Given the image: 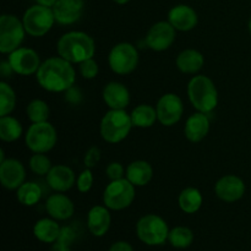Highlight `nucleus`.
<instances>
[{"mask_svg":"<svg viewBox=\"0 0 251 251\" xmlns=\"http://www.w3.org/2000/svg\"><path fill=\"white\" fill-rule=\"evenodd\" d=\"M56 1H58V0H36L37 4L43 5V6H47V7H53Z\"/></svg>","mask_w":251,"mask_h":251,"instance_id":"obj_42","label":"nucleus"},{"mask_svg":"<svg viewBox=\"0 0 251 251\" xmlns=\"http://www.w3.org/2000/svg\"><path fill=\"white\" fill-rule=\"evenodd\" d=\"M134 126L131 115L125 109H110L100 122V131L103 140L109 144H118L126 139Z\"/></svg>","mask_w":251,"mask_h":251,"instance_id":"obj_4","label":"nucleus"},{"mask_svg":"<svg viewBox=\"0 0 251 251\" xmlns=\"http://www.w3.org/2000/svg\"><path fill=\"white\" fill-rule=\"evenodd\" d=\"M107 176L112 180H118V179L124 178V167L119 162H112L108 164L107 169H105Z\"/></svg>","mask_w":251,"mask_h":251,"instance_id":"obj_38","label":"nucleus"},{"mask_svg":"<svg viewBox=\"0 0 251 251\" xmlns=\"http://www.w3.org/2000/svg\"><path fill=\"white\" fill-rule=\"evenodd\" d=\"M55 22L60 25H73L81 19L85 9L83 0H58L53 7Z\"/></svg>","mask_w":251,"mask_h":251,"instance_id":"obj_16","label":"nucleus"},{"mask_svg":"<svg viewBox=\"0 0 251 251\" xmlns=\"http://www.w3.org/2000/svg\"><path fill=\"white\" fill-rule=\"evenodd\" d=\"M47 183L53 190L58 193H65L76 184V176L73 169L68 166L58 164L51 167L47 174Z\"/></svg>","mask_w":251,"mask_h":251,"instance_id":"obj_18","label":"nucleus"},{"mask_svg":"<svg viewBox=\"0 0 251 251\" xmlns=\"http://www.w3.org/2000/svg\"><path fill=\"white\" fill-rule=\"evenodd\" d=\"M210 131V119L206 113L198 112L190 115L185 123L184 134L191 142H200Z\"/></svg>","mask_w":251,"mask_h":251,"instance_id":"obj_22","label":"nucleus"},{"mask_svg":"<svg viewBox=\"0 0 251 251\" xmlns=\"http://www.w3.org/2000/svg\"><path fill=\"white\" fill-rule=\"evenodd\" d=\"M26 171L24 164L15 158H7L0 163V181L7 190L19 189L25 183Z\"/></svg>","mask_w":251,"mask_h":251,"instance_id":"obj_14","label":"nucleus"},{"mask_svg":"<svg viewBox=\"0 0 251 251\" xmlns=\"http://www.w3.org/2000/svg\"><path fill=\"white\" fill-rule=\"evenodd\" d=\"M108 63L115 74L127 75L139 65V51L131 43H118L110 50Z\"/></svg>","mask_w":251,"mask_h":251,"instance_id":"obj_10","label":"nucleus"},{"mask_svg":"<svg viewBox=\"0 0 251 251\" xmlns=\"http://www.w3.org/2000/svg\"><path fill=\"white\" fill-rule=\"evenodd\" d=\"M249 29H250V33H251V19H250V22H249Z\"/></svg>","mask_w":251,"mask_h":251,"instance_id":"obj_44","label":"nucleus"},{"mask_svg":"<svg viewBox=\"0 0 251 251\" xmlns=\"http://www.w3.org/2000/svg\"><path fill=\"white\" fill-rule=\"evenodd\" d=\"M75 232L70 227H63L58 240L53 243L50 251H71L70 247L75 240Z\"/></svg>","mask_w":251,"mask_h":251,"instance_id":"obj_34","label":"nucleus"},{"mask_svg":"<svg viewBox=\"0 0 251 251\" xmlns=\"http://www.w3.org/2000/svg\"><path fill=\"white\" fill-rule=\"evenodd\" d=\"M58 141L56 130L50 123H32L27 130L25 142L34 153H47L54 149Z\"/></svg>","mask_w":251,"mask_h":251,"instance_id":"obj_7","label":"nucleus"},{"mask_svg":"<svg viewBox=\"0 0 251 251\" xmlns=\"http://www.w3.org/2000/svg\"><path fill=\"white\" fill-rule=\"evenodd\" d=\"M16 198L20 203L24 206H34L39 202L42 198L41 186L33 181H27L24 183L17 189Z\"/></svg>","mask_w":251,"mask_h":251,"instance_id":"obj_29","label":"nucleus"},{"mask_svg":"<svg viewBox=\"0 0 251 251\" xmlns=\"http://www.w3.org/2000/svg\"><path fill=\"white\" fill-rule=\"evenodd\" d=\"M100 150L98 147L92 146L88 149V151L86 152L85 158H83V163H85L86 168H93L96 164L100 162Z\"/></svg>","mask_w":251,"mask_h":251,"instance_id":"obj_37","label":"nucleus"},{"mask_svg":"<svg viewBox=\"0 0 251 251\" xmlns=\"http://www.w3.org/2000/svg\"><path fill=\"white\" fill-rule=\"evenodd\" d=\"M110 222H112V217H110L109 208L107 206H93L88 212V230L95 237L100 238L107 234L110 228Z\"/></svg>","mask_w":251,"mask_h":251,"instance_id":"obj_21","label":"nucleus"},{"mask_svg":"<svg viewBox=\"0 0 251 251\" xmlns=\"http://www.w3.org/2000/svg\"><path fill=\"white\" fill-rule=\"evenodd\" d=\"M168 242L176 249H186L194 242V233L188 227H176L169 230Z\"/></svg>","mask_w":251,"mask_h":251,"instance_id":"obj_30","label":"nucleus"},{"mask_svg":"<svg viewBox=\"0 0 251 251\" xmlns=\"http://www.w3.org/2000/svg\"><path fill=\"white\" fill-rule=\"evenodd\" d=\"M46 210L51 218L56 221H66L74 215L75 206L71 199L64 194H53L47 199Z\"/></svg>","mask_w":251,"mask_h":251,"instance_id":"obj_19","label":"nucleus"},{"mask_svg":"<svg viewBox=\"0 0 251 251\" xmlns=\"http://www.w3.org/2000/svg\"><path fill=\"white\" fill-rule=\"evenodd\" d=\"M135 199V185L126 178L112 180L103 193V202L109 210L122 211L129 207Z\"/></svg>","mask_w":251,"mask_h":251,"instance_id":"obj_8","label":"nucleus"},{"mask_svg":"<svg viewBox=\"0 0 251 251\" xmlns=\"http://www.w3.org/2000/svg\"><path fill=\"white\" fill-rule=\"evenodd\" d=\"M156 109L158 122L164 126H173L181 119L184 113L183 100L174 93H166L158 100Z\"/></svg>","mask_w":251,"mask_h":251,"instance_id":"obj_11","label":"nucleus"},{"mask_svg":"<svg viewBox=\"0 0 251 251\" xmlns=\"http://www.w3.org/2000/svg\"><path fill=\"white\" fill-rule=\"evenodd\" d=\"M103 100L110 109H125L130 103V92L123 83L112 81L103 88Z\"/></svg>","mask_w":251,"mask_h":251,"instance_id":"obj_20","label":"nucleus"},{"mask_svg":"<svg viewBox=\"0 0 251 251\" xmlns=\"http://www.w3.org/2000/svg\"><path fill=\"white\" fill-rule=\"evenodd\" d=\"M92 185H93V174L90 168H86L85 171L78 176V178L76 179V186H77L80 193L86 194L92 189Z\"/></svg>","mask_w":251,"mask_h":251,"instance_id":"obj_35","label":"nucleus"},{"mask_svg":"<svg viewBox=\"0 0 251 251\" xmlns=\"http://www.w3.org/2000/svg\"><path fill=\"white\" fill-rule=\"evenodd\" d=\"M205 64L203 55L196 49H185L176 56V68L184 74H196Z\"/></svg>","mask_w":251,"mask_h":251,"instance_id":"obj_25","label":"nucleus"},{"mask_svg":"<svg viewBox=\"0 0 251 251\" xmlns=\"http://www.w3.org/2000/svg\"><path fill=\"white\" fill-rule=\"evenodd\" d=\"M216 195L225 202H235L245 194V184L237 176H225L216 183Z\"/></svg>","mask_w":251,"mask_h":251,"instance_id":"obj_15","label":"nucleus"},{"mask_svg":"<svg viewBox=\"0 0 251 251\" xmlns=\"http://www.w3.org/2000/svg\"><path fill=\"white\" fill-rule=\"evenodd\" d=\"M131 122L134 126L137 127H151L158 120L157 109L149 104H140L131 112Z\"/></svg>","mask_w":251,"mask_h":251,"instance_id":"obj_26","label":"nucleus"},{"mask_svg":"<svg viewBox=\"0 0 251 251\" xmlns=\"http://www.w3.org/2000/svg\"><path fill=\"white\" fill-rule=\"evenodd\" d=\"M27 117L32 123H43L48 122L49 118V107L44 100H33L28 103L26 108Z\"/></svg>","mask_w":251,"mask_h":251,"instance_id":"obj_32","label":"nucleus"},{"mask_svg":"<svg viewBox=\"0 0 251 251\" xmlns=\"http://www.w3.org/2000/svg\"><path fill=\"white\" fill-rule=\"evenodd\" d=\"M14 69L11 68V65H10L9 60H2L1 63H0V75H1V78L2 81L7 80V78H10L12 76V74H14Z\"/></svg>","mask_w":251,"mask_h":251,"instance_id":"obj_40","label":"nucleus"},{"mask_svg":"<svg viewBox=\"0 0 251 251\" xmlns=\"http://www.w3.org/2000/svg\"><path fill=\"white\" fill-rule=\"evenodd\" d=\"M26 29L24 22L15 15L4 14L0 17V51L10 54L21 47Z\"/></svg>","mask_w":251,"mask_h":251,"instance_id":"obj_6","label":"nucleus"},{"mask_svg":"<svg viewBox=\"0 0 251 251\" xmlns=\"http://www.w3.org/2000/svg\"><path fill=\"white\" fill-rule=\"evenodd\" d=\"M9 63L14 69L15 74L28 76L32 74H37L41 66V58L38 53L31 48L20 47L16 50L9 54Z\"/></svg>","mask_w":251,"mask_h":251,"instance_id":"obj_12","label":"nucleus"},{"mask_svg":"<svg viewBox=\"0 0 251 251\" xmlns=\"http://www.w3.org/2000/svg\"><path fill=\"white\" fill-rule=\"evenodd\" d=\"M168 21L176 31L188 32L195 28L199 17L193 7L188 5H176L169 11Z\"/></svg>","mask_w":251,"mask_h":251,"instance_id":"obj_17","label":"nucleus"},{"mask_svg":"<svg viewBox=\"0 0 251 251\" xmlns=\"http://www.w3.org/2000/svg\"><path fill=\"white\" fill-rule=\"evenodd\" d=\"M39 86L49 92H66L74 86L76 71L73 63L61 56L47 59L36 74Z\"/></svg>","mask_w":251,"mask_h":251,"instance_id":"obj_1","label":"nucleus"},{"mask_svg":"<svg viewBox=\"0 0 251 251\" xmlns=\"http://www.w3.org/2000/svg\"><path fill=\"white\" fill-rule=\"evenodd\" d=\"M176 31L169 21H159L149 29L146 36V44L154 51L167 50L176 39Z\"/></svg>","mask_w":251,"mask_h":251,"instance_id":"obj_13","label":"nucleus"},{"mask_svg":"<svg viewBox=\"0 0 251 251\" xmlns=\"http://www.w3.org/2000/svg\"><path fill=\"white\" fill-rule=\"evenodd\" d=\"M153 176V169L146 161H135L126 168L125 178L135 186H145L151 181Z\"/></svg>","mask_w":251,"mask_h":251,"instance_id":"obj_23","label":"nucleus"},{"mask_svg":"<svg viewBox=\"0 0 251 251\" xmlns=\"http://www.w3.org/2000/svg\"><path fill=\"white\" fill-rule=\"evenodd\" d=\"M22 135L21 123L14 117L5 115L0 118V139L5 142H14Z\"/></svg>","mask_w":251,"mask_h":251,"instance_id":"obj_28","label":"nucleus"},{"mask_svg":"<svg viewBox=\"0 0 251 251\" xmlns=\"http://www.w3.org/2000/svg\"><path fill=\"white\" fill-rule=\"evenodd\" d=\"M98 71H100L98 64L93 58L87 59V60L80 63V73L82 77L86 78V80L95 78L98 75Z\"/></svg>","mask_w":251,"mask_h":251,"instance_id":"obj_36","label":"nucleus"},{"mask_svg":"<svg viewBox=\"0 0 251 251\" xmlns=\"http://www.w3.org/2000/svg\"><path fill=\"white\" fill-rule=\"evenodd\" d=\"M61 227L56 220L50 218H42L37 221L33 227V234L39 242L46 243V244H53L58 240L60 235Z\"/></svg>","mask_w":251,"mask_h":251,"instance_id":"obj_24","label":"nucleus"},{"mask_svg":"<svg viewBox=\"0 0 251 251\" xmlns=\"http://www.w3.org/2000/svg\"><path fill=\"white\" fill-rule=\"evenodd\" d=\"M188 96L191 104L198 112H212L218 104V92L215 83L205 75L194 76L188 85Z\"/></svg>","mask_w":251,"mask_h":251,"instance_id":"obj_3","label":"nucleus"},{"mask_svg":"<svg viewBox=\"0 0 251 251\" xmlns=\"http://www.w3.org/2000/svg\"><path fill=\"white\" fill-rule=\"evenodd\" d=\"M16 104V95L11 86L5 81L0 82V115H9L15 109Z\"/></svg>","mask_w":251,"mask_h":251,"instance_id":"obj_31","label":"nucleus"},{"mask_svg":"<svg viewBox=\"0 0 251 251\" xmlns=\"http://www.w3.org/2000/svg\"><path fill=\"white\" fill-rule=\"evenodd\" d=\"M22 22L26 33L32 37H42L50 31L55 22V17L51 7L36 4L26 10Z\"/></svg>","mask_w":251,"mask_h":251,"instance_id":"obj_9","label":"nucleus"},{"mask_svg":"<svg viewBox=\"0 0 251 251\" xmlns=\"http://www.w3.org/2000/svg\"><path fill=\"white\" fill-rule=\"evenodd\" d=\"M51 167L50 159L44 153H34L29 158V168L37 176H47Z\"/></svg>","mask_w":251,"mask_h":251,"instance_id":"obj_33","label":"nucleus"},{"mask_svg":"<svg viewBox=\"0 0 251 251\" xmlns=\"http://www.w3.org/2000/svg\"><path fill=\"white\" fill-rule=\"evenodd\" d=\"M108 251H134V249L127 242H117L109 248Z\"/></svg>","mask_w":251,"mask_h":251,"instance_id":"obj_41","label":"nucleus"},{"mask_svg":"<svg viewBox=\"0 0 251 251\" xmlns=\"http://www.w3.org/2000/svg\"><path fill=\"white\" fill-rule=\"evenodd\" d=\"M179 207L185 213H196L202 205V195L196 188H186L179 195Z\"/></svg>","mask_w":251,"mask_h":251,"instance_id":"obj_27","label":"nucleus"},{"mask_svg":"<svg viewBox=\"0 0 251 251\" xmlns=\"http://www.w3.org/2000/svg\"><path fill=\"white\" fill-rule=\"evenodd\" d=\"M56 49L59 56L73 64H80L93 58L96 46L90 34L81 31H71L60 37Z\"/></svg>","mask_w":251,"mask_h":251,"instance_id":"obj_2","label":"nucleus"},{"mask_svg":"<svg viewBox=\"0 0 251 251\" xmlns=\"http://www.w3.org/2000/svg\"><path fill=\"white\" fill-rule=\"evenodd\" d=\"M113 1L117 2V4H119V5H124V4H126L129 0H113Z\"/></svg>","mask_w":251,"mask_h":251,"instance_id":"obj_43","label":"nucleus"},{"mask_svg":"<svg viewBox=\"0 0 251 251\" xmlns=\"http://www.w3.org/2000/svg\"><path fill=\"white\" fill-rule=\"evenodd\" d=\"M81 98H82V95H81L80 90L75 88L74 86L70 88V90L66 91V100H68V102L73 103V104H76V103L81 102Z\"/></svg>","mask_w":251,"mask_h":251,"instance_id":"obj_39","label":"nucleus"},{"mask_svg":"<svg viewBox=\"0 0 251 251\" xmlns=\"http://www.w3.org/2000/svg\"><path fill=\"white\" fill-rule=\"evenodd\" d=\"M137 238L146 245L156 247L168 240L169 228L166 221L157 215H146L136 225Z\"/></svg>","mask_w":251,"mask_h":251,"instance_id":"obj_5","label":"nucleus"}]
</instances>
